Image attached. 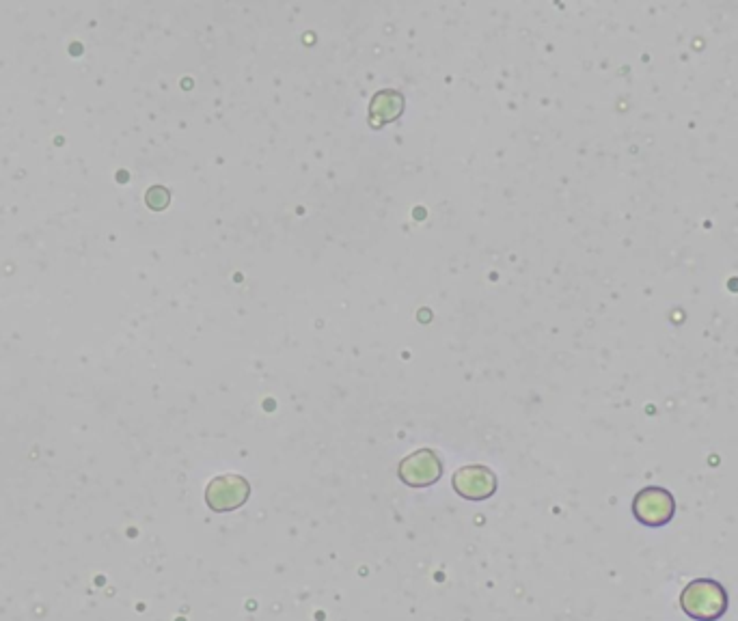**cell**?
<instances>
[{
  "label": "cell",
  "instance_id": "cell-6",
  "mask_svg": "<svg viewBox=\"0 0 738 621\" xmlns=\"http://www.w3.org/2000/svg\"><path fill=\"white\" fill-rule=\"evenodd\" d=\"M402 108H404V98L400 93L380 91L372 102V110H369V113H372V123L376 128L382 126V123H391L400 117Z\"/></svg>",
  "mask_w": 738,
  "mask_h": 621
},
{
  "label": "cell",
  "instance_id": "cell-4",
  "mask_svg": "<svg viewBox=\"0 0 738 621\" xmlns=\"http://www.w3.org/2000/svg\"><path fill=\"white\" fill-rule=\"evenodd\" d=\"M443 466L432 449L410 453L400 464V479L410 488H428L441 479Z\"/></svg>",
  "mask_w": 738,
  "mask_h": 621
},
{
  "label": "cell",
  "instance_id": "cell-2",
  "mask_svg": "<svg viewBox=\"0 0 738 621\" xmlns=\"http://www.w3.org/2000/svg\"><path fill=\"white\" fill-rule=\"evenodd\" d=\"M676 501L669 490L659 486H648L641 490L633 501V514L637 522L646 527H665L674 518Z\"/></svg>",
  "mask_w": 738,
  "mask_h": 621
},
{
  "label": "cell",
  "instance_id": "cell-1",
  "mask_svg": "<svg viewBox=\"0 0 738 621\" xmlns=\"http://www.w3.org/2000/svg\"><path fill=\"white\" fill-rule=\"evenodd\" d=\"M680 606L695 621H717L728 611V593L717 581L697 578L682 589Z\"/></svg>",
  "mask_w": 738,
  "mask_h": 621
},
{
  "label": "cell",
  "instance_id": "cell-5",
  "mask_svg": "<svg viewBox=\"0 0 738 621\" xmlns=\"http://www.w3.org/2000/svg\"><path fill=\"white\" fill-rule=\"evenodd\" d=\"M454 490L467 501H486L497 490V477L486 466H462L454 475Z\"/></svg>",
  "mask_w": 738,
  "mask_h": 621
},
{
  "label": "cell",
  "instance_id": "cell-3",
  "mask_svg": "<svg viewBox=\"0 0 738 621\" xmlns=\"http://www.w3.org/2000/svg\"><path fill=\"white\" fill-rule=\"evenodd\" d=\"M251 494L249 481L240 475H223L210 481L208 490H205V501L214 512H231L246 503Z\"/></svg>",
  "mask_w": 738,
  "mask_h": 621
}]
</instances>
